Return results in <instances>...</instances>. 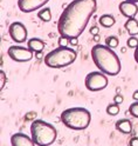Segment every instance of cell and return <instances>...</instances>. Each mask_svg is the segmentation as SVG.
I'll return each instance as SVG.
<instances>
[{"mask_svg": "<svg viewBox=\"0 0 138 146\" xmlns=\"http://www.w3.org/2000/svg\"><path fill=\"white\" fill-rule=\"evenodd\" d=\"M125 51H126V48H125V47H123V48H122V52H123V53H125Z\"/></svg>", "mask_w": 138, "mask_h": 146, "instance_id": "obj_30", "label": "cell"}, {"mask_svg": "<svg viewBox=\"0 0 138 146\" xmlns=\"http://www.w3.org/2000/svg\"><path fill=\"white\" fill-rule=\"evenodd\" d=\"M12 146H35V143L32 138L24 133H15L11 137Z\"/></svg>", "mask_w": 138, "mask_h": 146, "instance_id": "obj_11", "label": "cell"}, {"mask_svg": "<svg viewBox=\"0 0 138 146\" xmlns=\"http://www.w3.org/2000/svg\"><path fill=\"white\" fill-rule=\"evenodd\" d=\"M33 51L29 48H26L22 46H10V48L7 50V54L12 60L18 61V62H25V61H29L33 59Z\"/></svg>", "mask_w": 138, "mask_h": 146, "instance_id": "obj_7", "label": "cell"}, {"mask_svg": "<svg viewBox=\"0 0 138 146\" xmlns=\"http://www.w3.org/2000/svg\"><path fill=\"white\" fill-rule=\"evenodd\" d=\"M69 42H70L71 45H77V44H78L77 38H70V39H69Z\"/></svg>", "mask_w": 138, "mask_h": 146, "instance_id": "obj_25", "label": "cell"}, {"mask_svg": "<svg viewBox=\"0 0 138 146\" xmlns=\"http://www.w3.org/2000/svg\"><path fill=\"white\" fill-rule=\"evenodd\" d=\"M31 134L35 145L49 146L56 140L58 131L52 124L38 119L34 120L31 125Z\"/></svg>", "mask_w": 138, "mask_h": 146, "instance_id": "obj_4", "label": "cell"}, {"mask_svg": "<svg viewBox=\"0 0 138 146\" xmlns=\"http://www.w3.org/2000/svg\"><path fill=\"white\" fill-rule=\"evenodd\" d=\"M118 112H119V106L116 103L115 104H110L107 107V113L109 115H116V114H118Z\"/></svg>", "mask_w": 138, "mask_h": 146, "instance_id": "obj_18", "label": "cell"}, {"mask_svg": "<svg viewBox=\"0 0 138 146\" xmlns=\"http://www.w3.org/2000/svg\"><path fill=\"white\" fill-rule=\"evenodd\" d=\"M27 46H28V48L32 50L34 53H40L43 51L46 44L43 40H41L39 38H32L27 41Z\"/></svg>", "mask_w": 138, "mask_h": 146, "instance_id": "obj_12", "label": "cell"}, {"mask_svg": "<svg viewBox=\"0 0 138 146\" xmlns=\"http://www.w3.org/2000/svg\"><path fill=\"white\" fill-rule=\"evenodd\" d=\"M97 10L96 0H73L59 18L58 31L67 38H78Z\"/></svg>", "mask_w": 138, "mask_h": 146, "instance_id": "obj_1", "label": "cell"}, {"mask_svg": "<svg viewBox=\"0 0 138 146\" xmlns=\"http://www.w3.org/2000/svg\"><path fill=\"white\" fill-rule=\"evenodd\" d=\"M98 31H99V29H98L97 26H93V27H91V29H90V33L93 34V35L98 34Z\"/></svg>", "mask_w": 138, "mask_h": 146, "instance_id": "obj_22", "label": "cell"}, {"mask_svg": "<svg viewBox=\"0 0 138 146\" xmlns=\"http://www.w3.org/2000/svg\"><path fill=\"white\" fill-rule=\"evenodd\" d=\"M130 145L131 146H138V138L137 137H133V138L130 140Z\"/></svg>", "mask_w": 138, "mask_h": 146, "instance_id": "obj_24", "label": "cell"}, {"mask_svg": "<svg viewBox=\"0 0 138 146\" xmlns=\"http://www.w3.org/2000/svg\"><path fill=\"white\" fill-rule=\"evenodd\" d=\"M98 21H99V25L103 26V27H105V29L112 27V26L115 25V23H116L115 18H114L111 14H103V15H101L99 19H98Z\"/></svg>", "mask_w": 138, "mask_h": 146, "instance_id": "obj_15", "label": "cell"}, {"mask_svg": "<svg viewBox=\"0 0 138 146\" xmlns=\"http://www.w3.org/2000/svg\"><path fill=\"white\" fill-rule=\"evenodd\" d=\"M116 129L122 132L124 134H128L132 131V125H131V121L128 120V119H121L116 123Z\"/></svg>", "mask_w": 138, "mask_h": 146, "instance_id": "obj_14", "label": "cell"}, {"mask_svg": "<svg viewBox=\"0 0 138 146\" xmlns=\"http://www.w3.org/2000/svg\"><path fill=\"white\" fill-rule=\"evenodd\" d=\"M108 83H109V80L105 76V73L101 72V71L90 72L89 74H87L86 80H84L86 87L89 91H93V92L104 90L108 86Z\"/></svg>", "mask_w": 138, "mask_h": 146, "instance_id": "obj_6", "label": "cell"}, {"mask_svg": "<svg viewBox=\"0 0 138 146\" xmlns=\"http://www.w3.org/2000/svg\"><path fill=\"white\" fill-rule=\"evenodd\" d=\"M49 0H18V7L24 13H31L42 8Z\"/></svg>", "mask_w": 138, "mask_h": 146, "instance_id": "obj_9", "label": "cell"}, {"mask_svg": "<svg viewBox=\"0 0 138 146\" xmlns=\"http://www.w3.org/2000/svg\"><path fill=\"white\" fill-rule=\"evenodd\" d=\"M61 121L70 130H86L91 121V114L84 107L67 108L61 113Z\"/></svg>", "mask_w": 138, "mask_h": 146, "instance_id": "obj_3", "label": "cell"}, {"mask_svg": "<svg viewBox=\"0 0 138 146\" xmlns=\"http://www.w3.org/2000/svg\"><path fill=\"white\" fill-rule=\"evenodd\" d=\"M118 44H119V40L117 36L115 35H109L107 36V39H105V45L109 47H111V48H116L118 46Z\"/></svg>", "mask_w": 138, "mask_h": 146, "instance_id": "obj_17", "label": "cell"}, {"mask_svg": "<svg viewBox=\"0 0 138 146\" xmlns=\"http://www.w3.org/2000/svg\"><path fill=\"white\" fill-rule=\"evenodd\" d=\"M126 45H128V47H130V48H136L138 46V39L136 38L135 35H131L130 38L128 39Z\"/></svg>", "mask_w": 138, "mask_h": 146, "instance_id": "obj_20", "label": "cell"}, {"mask_svg": "<svg viewBox=\"0 0 138 146\" xmlns=\"http://www.w3.org/2000/svg\"><path fill=\"white\" fill-rule=\"evenodd\" d=\"M118 10L126 18H135V15L138 13V6H137V3L135 1L124 0V1L119 3Z\"/></svg>", "mask_w": 138, "mask_h": 146, "instance_id": "obj_10", "label": "cell"}, {"mask_svg": "<svg viewBox=\"0 0 138 146\" xmlns=\"http://www.w3.org/2000/svg\"><path fill=\"white\" fill-rule=\"evenodd\" d=\"M91 58L96 67L108 76H117L121 72V61L118 56L107 45H95L91 48Z\"/></svg>", "mask_w": 138, "mask_h": 146, "instance_id": "obj_2", "label": "cell"}, {"mask_svg": "<svg viewBox=\"0 0 138 146\" xmlns=\"http://www.w3.org/2000/svg\"><path fill=\"white\" fill-rule=\"evenodd\" d=\"M69 44V38L64 35H60V39H59V46H68Z\"/></svg>", "mask_w": 138, "mask_h": 146, "instance_id": "obj_21", "label": "cell"}, {"mask_svg": "<svg viewBox=\"0 0 138 146\" xmlns=\"http://www.w3.org/2000/svg\"><path fill=\"white\" fill-rule=\"evenodd\" d=\"M129 113L133 115L135 118H138V102L137 100L129 106Z\"/></svg>", "mask_w": 138, "mask_h": 146, "instance_id": "obj_19", "label": "cell"}, {"mask_svg": "<svg viewBox=\"0 0 138 146\" xmlns=\"http://www.w3.org/2000/svg\"><path fill=\"white\" fill-rule=\"evenodd\" d=\"M38 18L41 19L44 23H48L52 20V12H50V8L49 7H44L41 8V10L38 12Z\"/></svg>", "mask_w": 138, "mask_h": 146, "instance_id": "obj_16", "label": "cell"}, {"mask_svg": "<svg viewBox=\"0 0 138 146\" xmlns=\"http://www.w3.org/2000/svg\"><path fill=\"white\" fill-rule=\"evenodd\" d=\"M133 57H135V60H136V62L138 64V46L136 47V50H135V53H133Z\"/></svg>", "mask_w": 138, "mask_h": 146, "instance_id": "obj_26", "label": "cell"}, {"mask_svg": "<svg viewBox=\"0 0 138 146\" xmlns=\"http://www.w3.org/2000/svg\"><path fill=\"white\" fill-rule=\"evenodd\" d=\"M8 33H10L12 40H14L15 42L21 44V42H25L27 39V29L20 21L12 23L10 27H8Z\"/></svg>", "mask_w": 138, "mask_h": 146, "instance_id": "obj_8", "label": "cell"}, {"mask_svg": "<svg viewBox=\"0 0 138 146\" xmlns=\"http://www.w3.org/2000/svg\"><path fill=\"white\" fill-rule=\"evenodd\" d=\"M114 100H115V103H116V104L119 105L121 103H123V97H122V96H116Z\"/></svg>", "mask_w": 138, "mask_h": 146, "instance_id": "obj_23", "label": "cell"}, {"mask_svg": "<svg viewBox=\"0 0 138 146\" xmlns=\"http://www.w3.org/2000/svg\"><path fill=\"white\" fill-rule=\"evenodd\" d=\"M1 77H3V83H1V88L4 87V80H5V73L1 71Z\"/></svg>", "mask_w": 138, "mask_h": 146, "instance_id": "obj_28", "label": "cell"}, {"mask_svg": "<svg viewBox=\"0 0 138 146\" xmlns=\"http://www.w3.org/2000/svg\"><path fill=\"white\" fill-rule=\"evenodd\" d=\"M94 40H95V41H98V40H99V35H98V34L94 35Z\"/></svg>", "mask_w": 138, "mask_h": 146, "instance_id": "obj_29", "label": "cell"}, {"mask_svg": "<svg viewBox=\"0 0 138 146\" xmlns=\"http://www.w3.org/2000/svg\"><path fill=\"white\" fill-rule=\"evenodd\" d=\"M129 1H135V3H138V0H129Z\"/></svg>", "mask_w": 138, "mask_h": 146, "instance_id": "obj_31", "label": "cell"}, {"mask_svg": "<svg viewBox=\"0 0 138 146\" xmlns=\"http://www.w3.org/2000/svg\"><path fill=\"white\" fill-rule=\"evenodd\" d=\"M132 98H133L135 100H137V102H138V91H136V92H133V94H132Z\"/></svg>", "mask_w": 138, "mask_h": 146, "instance_id": "obj_27", "label": "cell"}, {"mask_svg": "<svg viewBox=\"0 0 138 146\" xmlns=\"http://www.w3.org/2000/svg\"><path fill=\"white\" fill-rule=\"evenodd\" d=\"M77 53L75 50L68 46H59L46 54L43 59L46 66L50 68H63L71 65L76 60Z\"/></svg>", "mask_w": 138, "mask_h": 146, "instance_id": "obj_5", "label": "cell"}, {"mask_svg": "<svg viewBox=\"0 0 138 146\" xmlns=\"http://www.w3.org/2000/svg\"><path fill=\"white\" fill-rule=\"evenodd\" d=\"M124 29L128 31L130 35L138 34V21L136 18H128V20L124 24Z\"/></svg>", "mask_w": 138, "mask_h": 146, "instance_id": "obj_13", "label": "cell"}]
</instances>
